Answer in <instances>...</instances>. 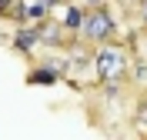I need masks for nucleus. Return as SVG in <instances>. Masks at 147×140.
<instances>
[{"mask_svg":"<svg viewBox=\"0 0 147 140\" xmlns=\"http://www.w3.org/2000/svg\"><path fill=\"white\" fill-rule=\"evenodd\" d=\"M10 7H13V0H0V17H7Z\"/></svg>","mask_w":147,"mask_h":140,"instance_id":"obj_8","label":"nucleus"},{"mask_svg":"<svg viewBox=\"0 0 147 140\" xmlns=\"http://www.w3.org/2000/svg\"><path fill=\"white\" fill-rule=\"evenodd\" d=\"M80 3H84V7H87V10H90V7H104L107 0H80Z\"/></svg>","mask_w":147,"mask_h":140,"instance_id":"obj_9","label":"nucleus"},{"mask_svg":"<svg viewBox=\"0 0 147 140\" xmlns=\"http://www.w3.org/2000/svg\"><path fill=\"white\" fill-rule=\"evenodd\" d=\"M140 3H144V30H147V0H140Z\"/></svg>","mask_w":147,"mask_h":140,"instance_id":"obj_10","label":"nucleus"},{"mask_svg":"<svg viewBox=\"0 0 147 140\" xmlns=\"http://www.w3.org/2000/svg\"><path fill=\"white\" fill-rule=\"evenodd\" d=\"M77 37H84L87 44H94V47L110 44V40L117 37V20H114V13H110L107 3H104V7H90V10H87L84 27H80Z\"/></svg>","mask_w":147,"mask_h":140,"instance_id":"obj_1","label":"nucleus"},{"mask_svg":"<svg viewBox=\"0 0 147 140\" xmlns=\"http://www.w3.org/2000/svg\"><path fill=\"white\" fill-rule=\"evenodd\" d=\"M120 3H137V0H120Z\"/></svg>","mask_w":147,"mask_h":140,"instance_id":"obj_11","label":"nucleus"},{"mask_svg":"<svg viewBox=\"0 0 147 140\" xmlns=\"http://www.w3.org/2000/svg\"><path fill=\"white\" fill-rule=\"evenodd\" d=\"M84 17H87V7L84 3H74V0H67L64 3V20H60V27L70 33V37H77L84 27Z\"/></svg>","mask_w":147,"mask_h":140,"instance_id":"obj_5","label":"nucleus"},{"mask_svg":"<svg viewBox=\"0 0 147 140\" xmlns=\"http://www.w3.org/2000/svg\"><path fill=\"white\" fill-rule=\"evenodd\" d=\"M44 17H50V10L40 3V0H27V23L30 20H44Z\"/></svg>","mask_w":147,"mask_h":140,"instance_id":"obj_6","label":"nucleus"},{"mask_svg":"<svg viewBox=\"0 0 147 140\" xmlns=\"http://www.w3.org/2000/svg\"><path fill=\"white\" fill-rule=\"evenodd\" d=\"M94 70H97V77L104 84L120 80L127 74V54L114 44H100V50H94Z\"/></svg>","mask_w":147,"mask_h":140,"instance_id":"obj_2","label":"nucleus"},{"mask_svg":"<svg viewBox=\"0 0 147 140\" xmlns=\"http://www.w3.org/2000/svg\"><path fill=\"white\" fill-rule=\"evenodd\" d=\"M40 3H44V7H47V10H50V13H54V10H57V7H64L67 0H40Z\"/></svg>","mask_w":147,"mask_h":140,"instance_id":"obj_7","label":"nucleus"},{"mask_svg":"<svg viewBox=\"0 0 147 140\" xmlns=\"http://www.w3.org/2000/svg\"><path fill=\"white\" fill-rule=\"evenodd\" d=\"M27 87H57L60 80H64V70L54 64H47V67H34V70H27Z\"/></svg>","mask_w":147,"mask_h":140,"instance_id":"obj_4","label":"nucleus"},{"mask_svg":"<svg viewBox=\"0 0 147 140\" xmlns=\"http://www.w3.org/2000/svg\"><path fill=\"white\" fill-rule=\"evenodd\" d=\"M37 44H40V37H37L34 23H17L13 37H10V47H13V54H20V57H30V54L37 50Z\"/></svg>","mask_w":147,"mask_h":140,"instance_id":"obj_3","label":"nucleus"}]
</instances>
